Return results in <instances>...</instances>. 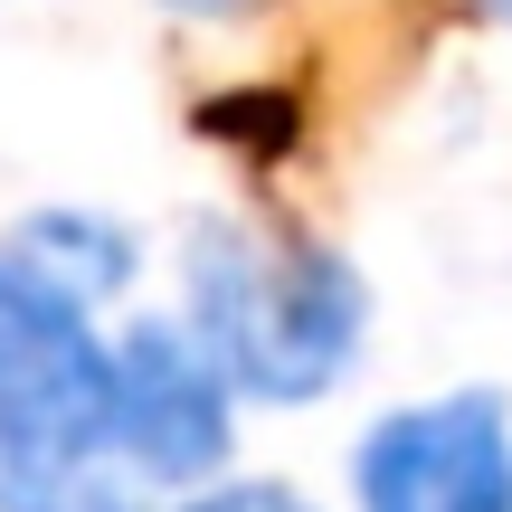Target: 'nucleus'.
I'll use <instances>...</instances> for the list:
<instances>
[{
  "instance_id": "2",
  "label": "nucleus",
  "mask_w": 512,
  "mask_h": 512,
  "mask_svg": "<svg viewBox=\"0 0 512 512\" xmlns=\"http://www.w3.org/2000/svg\"><path fill=\"white\" fill-rule=\"evenodd\" d=\"M361 275L323 247L209 219L190 228V342L228 389L304 408L351 380L361 361Z\"/></svg>"
},
{
  "instance_id": "3",
  "label": "nucleus",
  "mask_w": 512,
  "mask_h": 512,
  "mask_svg": "<svg viewBox=\"0 0 512 512\" xmlns=\"http://www.w3.org/2000/svg\"><path fill=\"white\" fill-rule=\"evenodd\" d=\"M361 512H512V418L494 389L399 408L361 446Z\"/></svg>"
},
{
  "instance_id": "5",
  "label": "nucleus",
  "mask_w": 512,
  "mask_h": 512,
  "mask_svg": "<svg viewBox=\"0 0 512 512\" xmlns=\"http://www.w3.org/2000/svg\"><path fill=\"white\" fill-rule=\"evenodd\" d=\"M10 247L29 256V266H48L67 294H86V304H105V294L133 275V238L114 219H95V209H38Z\"/></svg>"
},
{
  "instance_id": "6",
  "label": "nucleus",
  "mask_w": 512,
  "mask_h": 512,
  "mask_svg": "<svg viewBox=\"0 0 512 512\" xmlns=\"http://www.w3.org/2000/svg\"><path fill=\"white\" fill-rule=\"evenodd\" d=\"M181 512H313V503H294L285 484H219V494H200Z\"/></svg>"
},
{
  "instance_id": "7",
  "label": "nucleus",
  "mask_w": 512,
  "mask_h": 512,
  "mask_svg": "<svg viewBox=\"0 0 512 512\" xmlns=\"http://www.w3.org/2000/svg\"><path fill=\"white\" fill-rule=\"evenodd\" d=\"M171 10H238V0H171Z\"/></svg>"
},
{
  "instance_id": "8",
  "label": "nucleus",
  "mask_w": 512,
  "mask_h": 512,
  "mask_svg": "<svg viewBox=\"0 0 512 512\" xmlns=\"http://www.w3.org/2000/svg\"><path fill=\"white\" fill-rule=\"evenodd\" d=\"M494 10H503V19H512V0H494Z\"/></svg>"
},
{
  "instance_id": "4",
  "label": "nucleus",
  "mask_w": 512,
  "mask_h": 512,
  "mask_svg": "<svg viewBox=\"0 0 512 512\" xmlns=\"http://www.w3.org/2000/svg\"><path fill=\"white\" fill-rule=\"evenodd\" d=\"M114 361V446L143 484H190L228 456V380L171 323H133Z\"/></svg>"
},
{
  "instance_id": "1",
  "label": "nucleus",
  "mask_w": 512,
  "mask_h": 512,
  "mask_svg": "<svg viewBox=\"0 0 512 512\" xmlns=\"http://www.w3.org/2000/svg\"><path fill=\"white\" fill-rule=\"evenodd\" d=\"M86 294L0 247V512H152L114 446V361Z\"/></svg>"
}]
</instances>
